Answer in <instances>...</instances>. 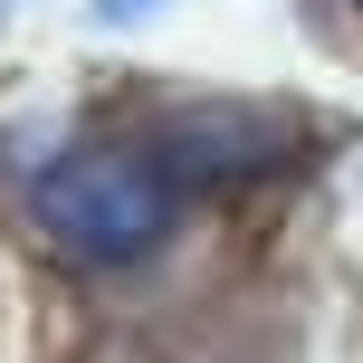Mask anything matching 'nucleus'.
<instances>
[{
	"instance_id": "nucleus-7",
	"label": "nucleus",
	"mask_w": 363,
	"mask_h": 363,
	"mask_svg": "<svg viewBox=\"0 0 363 363\" xmlns=\"http://www.w3.org/2000/svg\"><path fill=\"white\" fill-rule=\"evenodd\" d=\"M345 10H354V19H363V0H345Z\"/></svg>"
},
{
	"instance_id": "nucleus-5",
	"label": "nucleus",
	"mask_w": 363,
	"mask_h": 363,
	"mask_svg": "<svg viewBox=\"0 0 363 363\" xmlns=\"http://www.w3.org/2000/svg\"><path fill=\"white\" fill-rule=\"evenodd\" d=\"M182 363H268V354H211V345H182Z\"/></svg>"
},
{
	"instance_id": "nucleus-6",
	"label": "nucleus",
	"mask_w": 363,
	"mask_h": 363,
	"mask_svg": "<svg viewBox=\"0 0 363 363\" xmlns=\"http://www.w3.org/2000/svg\"><path fill=\"white\" fill-rule=\"evenodd\" d=\"M19 10H29V0H0V38H10V19H19Z\"/></svg>"
},
{
	"instance_id": "nucleus-1",
	"label": "nucleus",
	"mask_w": 363,
	"mask_h": 363,
	"mask_svg": "<svg viewBox=\"0 0 363 363\" xmlns=\"http://www.w3.org/2000/svg\"><path fill=\"white\" fill-rule=\"evenodd\" d=\"M10 211H19V230L38 239V258H57L67 277L134 287V277H153L182 239H191L201 201H191V182L172 172V153L153 144V125L134 106H115V115H86L48 163L19 182Z\"/></svg>"
},
{
	"instance_id": "nucleus-4",
	"label": "nucleus",
	"mask_w": 363,
	"mask_h": 363,
	"mask_svg": "<svg viewBox=\"0 0 363 363\" xmlns=\"http://www.w3.org/2000/svg\"><path fill=\"white\" fill-rule=\"evenodd\" d=\"M182 0H86V29L96 38H134V29H153V19H172Z\"/></svg>"
},
{
	"instance_id": "nucleus-3",
	"label": "nucleus",
	"mask_w": 363,
	"mask_h": 363,
	"mask_svg": "<svg viewBox=\"0 0 363 363\" xmlns=\"http://www.w3.org/2000/svg\"><path fill=\"white\" fill-rule=\"evenodd\" d=\"M67 363H182V345L153 335V325H106V335H86Z\"/></svg>"
},
{
	"instance_id": "nucleus-2",
	"label": "nucleus",
	"mask_w": 363,
	"mask_h": 363,
	"mask_svg": "<svg viewBox=\"0 0 363 363\" xmlns=\"http://www.w3.org/2000/svg\"><path fill=\"white\" fill-rule=\"evenodd\" d=\"M153 125V144L172 153V172L191 182L201 211H239V201L287 191L315 163V125L277 96H230V86H163L134 106Z\"/></svg>"
}]
</instances>
